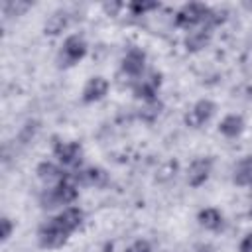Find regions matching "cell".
<instances>
[{"label": "cell", "instance_id": "cell-1", "mask_svg": "<svg viewBox=\"0 0 252 252\" xmlns=\"http://www.w3.org/2000/svg\"><path fill=\"white\" fill-rule=\"evenodd\" d=\"M222 22H224V16H220V12L209 8L207 4H201V2L183 4L175 12V26L183 28V30H195L201 26L213 30L215 26H219Z\"/></svg>", "mask_w": 252, "mask_h": 252}, {"label": "cell", "instance_id": "cell-2", "mask_svg": "<svg viewBox=\"0 0 252 252\" xmlns=\"http://www.w3.org/2000/svg\"><path fill=\"white\" fill-rule=\"evenodd\" d=\"M79 197V185L75 183V179L71 175H67L61 183L53 185V187H45L39 193V205L43 209H55L59 205H71L75 203Z\"/></svg>", "mask_w": 252, "mask_h": 252}, {"label": "cell", "instance_id": "cell-3", "mask_svg": "<svg viewBox=\"0 0 252 252\" xmlns=\"http://www.w3.org/2000/svg\"><path fill=\"white\" fill-rule=\"evenodd\" d=\"M73 232L63 224V220L55 215L51 219H47L45 222L39 224L37 228V242L41 248H59L67 242V238Z\"/></svg>", "mask_w": 252, "mask_h": 252}, {"label": "cell", "instance_id": "cell-4", "mask_svg": "<svg viewBox=\"0 0 252 252\" xmlns=\"http://www.w3.org/2000/svg\"><path fill=\"white\" fill-rule=\"evenodd\" d=\"M87 55V41L73 33V35H67L63 45H61V51H59V61L63 67H71L75 63H79L83 57Z\"/></svg>", "mask_w": 252, "mask_h": 252}, {"label": "cell", "instance_id": "cell-5", "mask_svg": "<svg viewBox=\"0 0 252 252\" xmlns=\"http://www.w3.org/2000/svg\"><path fill=\"white\" fill-rule=\"evenodd\" d=\"M215 112H217V104H215L213 100H209V98H201V100H197V102L191 106V110L183 116V122H185V126L199 130V128H203V126L215 116Z\"/></svg>", "mask_w": 252, "mask_h": 252}, {"label": "cell", "instance_id": "cell-6", "mask_svg": "<svg viewBox=\"0 0 252 252\" xmlns=\"http://www.w3.org/2000/svg\"><path fill=\"white\" fill-rule=\"evenodd\" d=\"M53 156L61 167H79L83 161V146L79 142H57L53 146Z\"/></svg>", "mask_w": 252, "mask_h": 252}, {"label": "cell", "instance_id": "cell-7", "mask_svg": "<svg viewBox=\"0 0 252 252\" xmlns=\"http://www.w3.org/2000/svg\"><path fill=\"white\" fill-rule=\"evenodd\" d=\"M211 171H213V158H209V156L195 158L187 167V183H189V187H201L209 179Z\"/></svg>", "mask_w": 252, "mask_h": 252}, {"label": "cell", "instance_id": "cell-8", "mask_svg": "<svg viewBox=\"0 0 252 252\" xmlns=\"http://www.w3.org/2000/svg\"><path fill=\"white\" fill-rule=\"evenodd\" d=\"M159 85H161V73L152 71L148 77H142V79H138V83H134L132 93L136 98H142L146 102H154L156 94L159 91Z\"/></svg>", "mask_w": 252, "mask_h": 252}, {"label": "cell", "instance_id": "cell-9", "mask_svg": "<svg viewBox=\"0 0 252 252\" xmlns=\"http://www.w3.org/2000/svg\"><path fill=\"white\" fill-rule=\"evenodd\" d=\"M120 69L128 77H142L146 69V51L140 47H130L120 61Z\"/></svg>", "mask_w": 252, "mask_h": 252}, {"label": "cell", "instance_id": "cell-10", "mask_svg": "<svg viewBox=\"0 0 252 252\" xmlns=\"http://www.w3.org/2000/svg\"><path fill=\"white\" fill-rule=\"evenodd\" d=\"M108 89H110L108 81H106L104 77H100V75H94V77H91V79L85 83L81 98H83V102H87V104L98 102V100H102V98L108 94Z\"/></svg>", "mask_w": 252, "mask_h": 252}, {"label": "cell", "instance_id": "cell-11", "mask_svg": "<svg viewBox=\"0 0 252 252\" xmlns=\"http://www.w3.org/2000/svg\"><path fill=\"white\" fill-rule=\"evenodd\" d=\"M77 185H87V187H104L108 183V173L102 167L91 165L85 169H79L75 175H71Z\"/></svg>", "mask_w": 252, "mask_h": 252}, {"label": "cell", "instance_id": "cell-12", "mask_svg": "<svg viewBox=\"0 0 252 252\" xmlns=\"http://www.w3.org/2000/svg\"><path fill=\"white\" fill-rule=\"evenodd\" d=\"M35 175H37L39 181L45 183V187H53V185L61 183L67 177L63 167L53 163V161H39L37 167H35Z\"/></svg>", "mask_w": 252, "mask_h": 252}, {"label": "cell", "instance_id": "cell-13", "mask_svg": "<svg viewBox=\"0 0 252 252\" xmlns=\"http://www.w3.org/2000/svg\"><path fill=\"white\" fill-rule=\"evenodd\" d=\"M232 183L238 187H252V154L240 158L232 167Z\"/></svg>", "mask_w": 252, "mask_h": 252}, {"label": "cell", "instance_id": "cell-14", "mask_svg": "<svg viewBox=\"0 0 252 252\" xmlns=\"http://www.w3.org/2000/svg\"><path fill=\"white\" fill-rule=\"evenodd\" d=\"M197 220H199V224H201L203 228L213 230V232H217V230H220V228L224 226V217H222V213H220L219 209H215V207L201 209V211L197 213Z\"/></svg>", "mask_w": 252, "mask_h": 252}, {"label": "cell", "instance_id": "cell-15", "mask_svg": "<svg viewBox=\"0 0 252 252\" xmlns=\"http://www.w3.org/2000/svg\"><path fill=\"white\" fill-rule=\"evenodd\" d=\"M246 124H244V118L240 114H226L220 122H219V132L224 136V138H238L242 132H244Z\"/></svg>", "mask_w": 252, "mask_h": 252}, {"label": "cell", "instance_id": "cell-16", "mask_svg": "<svg viewBox=\"0 0 252 252\" xmlns=\"http://www.w3.org/2000/svg\"><path fill=\"white\" fill-rule=\"evenodd\" d=\"M211 35H213V32H211L209 28H205V26L191 30V32L187 33V37H185V47H187V51H201L203 47L209 45Z\"/></svg>", "mask_w": 252, "mask_h": 252}, {"label": "cell", "instance_id": "cell-17", "mask_svg": "<svg viewBox=\"0 0 252 252\" xmlns=\"http://www.w3.org/2000/svg\"><path fill=\"white\" fill-rule=\"evenodd\" d=\"M61 220H63V224L71 230V232H75L81 224H83V220H85V211L81 209V207H75V205H69V207H65L59 215H57Z\"/></svg>", "mask_w": 252, "mask_h": 252}, {"label": "cell", "instance_id": "cell-18", "mask_svg": "<svg viewBox=\"0 0 252 252\" xmlns=\"http://www.w3.org/2000/svg\"><path fill=\"white\" fill-rule=\"evenodd\" d=\"M67 26H69V14H67L65 10H57V12H53V14L47 18L43 32H45L47 35H57V33H61Z\"/></svg>", "mask_w": 252, "mask_h": 252}, {"label": "cell", "instance_id": "cell-19", "mask_svg": "<svg viewBox=\"0 0 252 252\" xmlns=\"http://www.w3.org/2000/svg\"><path fill=\"white\" fill-rule=\"evenodd\" d=\"M126 8H128V12L132 16H144V14L152 12V10H158L159 4L158 2H130Z\"/></svg>", "mask_w": 252, "mask_h": 252}, {"label": "cell", "instance_id": "cell-20", "mask_svg": "<svg viewBox=\"0 0 252 252\" xmlns=\"http://www.w3.org/2000/svg\"><path fill=\"white\" fill-rule=\"evenodd\" d=\"M30 8V2H4V16H20Z\"/></svg>", "mask_w": 252, "mask_h": 252}, {"label": "cell", "instance_id": "cell-21", "mask_svg": "<svg viewBox=\"0 0 252 252\" xmlns=\"http://www.w3.org/2000/svg\"><path fill=\"white\" fill-rule=\"evenodd\" d=\"M124 252H154V248H152L150 240H146V238H138V240H134Z\"/></svg>", "mask_w": 252, "mask_h": 252}, {"label": "cell", "instance_id": "cell-22", "mask_svg": "<svg viewBox=\"0 0 252 252\" xmlns=\"http://www.w3.org/2000/svg\"><path fill=\"white\" fill-rule=\"evenodd\" d=\"M0 224H2V240H8V238L12 236V230H14V222H12V219H8V217H2Z\"/></svg>", "mask_w": 252, "mask_h": 252}, {"label": "cell", "instance_id": "cell-23", "mask_svg": "<svg viewBox=\"0 0 252 252\" xmlns=\"http://www.w3.org/2000/svg\"><path fill=\"white\" fill-rule=\"evenodd\" d=\"M238 252H252V232H246L238 244Z\"/></svg>", "mask_w": 252, "mask_h": 252}, {"label": "cell", "instance_id": "cell-24", "mask_svg": "<svg viewBox=\"0 0 252 252\" xmlns=\"http://www.w3.org/2000/svg\"><path fill=\"white\" fill-rule=\"evenodd\" d=\"M193 252H217V250H215V246L209 244V242H199V244H195V250H193Z\"/></svg>", "mask_w": 252, "mask_h": 252}, {"label": "cell", "instance_id": "cell-25", "mask_svg": "<svg viewBox=\"0 0 252 252\" xmlns=\"http://www.w3.org/2000/svg\"><path fill=\"white\" fill-rule=\"evenodd\" d=\"M248 217H252V203H250V207H248Z\"/></svg>", "mask_w": 252, "mask_h": 252}]
</instances>
